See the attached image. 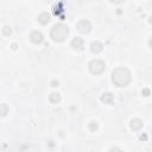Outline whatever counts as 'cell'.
I'll return each instance as SVG.
<instances>
[{"label": "cell", "mask_w": 152, "mask_h": 152, "mask_svg": "<svg viewBox=\"0 0 152 152\" xmlns=\"http://www.w3.org/2000/svg\"><path fill=\"white\" fill-rule=\"evenodd\" d=\"M112 81L116 87H126L131 82V71L124 66L115 68L112 71Z\"/></svg>", "instance_id": "6da1fadb"}, {"label": "cell", "mask_w": 152, "mask_h": 152, "mask_svg": "<svg viewBox=\"0 0 152 152\" xmlns=\"http://www.w3.org/2000/svg\"><path fill=\"white\" fill-rule=\"evenodd\" d=\"M69 34V27L64 24H56L52 26L51 31H50V36L52 38V40L57 42V43H62L65 40V38Z\"/></svg>", "instance_id": "7a4b0ae2"}, {"label": "cell", "mask_w": 152, "mask_h": 152, "mask_svg": "<svg viewBox=\"0 0 152 152\" xmlns=\"http://www.w3.org/2000/svg\"><path fill=\"white\" fill-rule=\"evenodd\" d=\"M88 68H89V71H90L93 75H100V74H102V72L104 71L106 64H104V62L101 61V59H93V61L89 63Z\"/></svg>", "instance_id": "3957f363"}, {"label": "cell", "mask_w": 152, "mask_h": 152, "mask_svg": "<svg viewBox=\"0 0 152 152\" xmlns=\"http://www.w3.org/2000/svg\"><path fill=\"white\" fill-rule=\"evenodd\" d=\"M76 30H77L80 33H82V34H87V33H89L90 30H91V24H90V21H88V20H86V19L80 20V21L76 24Z\"/></svg>", "instance_id": "277c9868"}, {"label": "cell", "mask_w": 152, "mask_h": 152, "mask_svg": "<svg viewBox=\"0 0 152 152\" xmlns=\"http://www.w3.org/2000/svg\"><path fill=\"white\" fill-rule=\"evenodd\" d=\"M30 40L33 43V44H40L43 40H44V36L42 32L39 31H32L31 34H30Z\"/></svg>", "instance_id": "5b68a950"}, {"label": "cell", "mask_w": 152, "mask_h": 152, "mask_svg": "<svg viewBox=\"0 0 152 152\" xmlns=\"http://www.w3.org/2000/svg\"><path fill=\"white\" fill-rule=\"evenodd\" d=\"M71 48H72L74 50H76V51L83 50V48H84V42H83V39L80 38V37H75V38L71 40Z\"/></svg>", "instance_id": "8992f818"}, {"label": "cell", "mask_w": 152, "mask_h": 152, "mask_svg": "<svg viewBox=\"0 0 152 152\" xmlns=\"http://www.w3.org/2000/svg\"><path fill=\"white\" fill-rule=\"evenodd\" d=\"M142 121L140 120V119H133V120H131V122H129V127H131V129H133V131H140L141 128H142Z\"/></svg>", "instance_id": "52a82bcc"}, {"label": "cell", "mask_w": 152, "mask_h": 152, "mask_svg": "<svg viewBox=\"0 0 152 152\" xmlns=\"http://www.w3.org/2000/svg\"><path fill=\"white\" fill-rule=\"evenodd\" d=\"M101 101L104 103V104H112L113 101H114V96L112 93H103L101 95Z\"/></svg>", "instance_id": "ba28073f"}, {"label": "cell", "mask_w": 152, "mask_h": 152, "mask_svg": "<svg viewBox=\"0 0 152 152\" xmlns=\"http://www.w3.org/2000/svg\"><path fill=\"white\" fill-rule=\"evenodd\" d=\"M102 49H103V45H102V43H100V42H93L91 43V45H90V51L93 52V53H100L101 51H102Z\"/></svg>", "instance_id": "9c48e42d"}, {"label": "cell", "mask_w": 152, "mask_h": 152, "mask_svg": "<svg viewBox=\"0 0 152 152\" xmlns=\"http://www.w3.org/2000/svg\"><path fill=\"white\" fill-rule=\"evenodd\" d=\"M37 20H38L42 25H46V24L50 21V14H49L48 12H43V13H40V14L38 15Z\"/></svg>", "instance_id": "30bf717a"}, {"label": "cell", "mask_w": 152, "mask_h": 152, "mask_svg": "<svg viewBox=\"0 0 152 152\" xmlns=\"http://www.w3.org/2000/svg\"><path fill=\"white\" fill-rule=\"evenodd\" d=\"M49 100H50V102H52V103H58V102L61 101V95H59L58 93H52V94H50Z\"/></svg>", "instance_id": "8fae6325"}, {"label": "cell", "mask_w": 152, "mask_h": 152, "mask_svg": "<svg viewBox=\"0 0 152 152\" xmlns=\"http://www.w3.org/2000/svg\"><path fill=\"white\" fill-rule=\"evenodd\" d=\"M8 113V107L5 103H0V116H5Z\"/></svg>", "instance_id": "7c38bea8"}, {"label": "cell", "mask_w": 152, "mask_h": 152, "mask_svg": "<svg viewBox=\"0 0 152 152\" xmlns=\"http://www.w3.org/2000/svg\"><path fill=\"white\" fill-rule=\"evenodd\" d=\"M2 33H4V36H11V33H12L11 27H10V26H4V28H2Z\"/></svg>", "instance_id": "4fadbf2b"}, {"label": "cell", "mask_w": 152, "mask_h": 152, "mask_svg": "<svg viewBox=\"0 0 152 152\" xmlns=\"http://www.w3.org/2000/svg\"><path fill=\"white\" fill-rule=\"evenodd\" d=\"M88 127H89V129H90L91 132H94V131L97 129V122H96V121H91V122L88 125Z\"/></svg>", "instance_id": "5bb4252c"}, {"label": "cell", "mask_w": 152, "mask_h": 152, "mask_svg": "<svg viewBox=\"0 0 152 152\" xmlns=\"http://www.w3.org/2000/svg\"><path fill=\"white\" fill-rule=\"evenodd\" d=\"M141 94H142L144 96H148V95H150V89H147V88H146V89H144V90L141 91Z\"/></svg>", "instance_id": "9a60e30c"}, {"label": "cell", "mask_w": 152, "mask_h": 152, "mask_svg": "<svg viewBox=\"0 0 152 152\" xmlns=\"http://www.w3.org/2000/svg\"><path fill=\"white\" fill-rule=\"evenodd\" d=\"M112 4H121V2H124L125 0H109Z\"/></svg>", "instance_id": "2e32d148"}, {"label": "cell", "mask_w": 152, "mask_h": 152, "mask_svg": "<svg viewBox=\"0 0 152 152\" xmlns=\"http://www.w3.org/2000/svg\"><path fill=\"white\" fill-rule=\"evenodd\" d=\"M51 84H52V87H57V86H58V82H56V81H53V82H52Z\"/></svg>", "instance_id": "e0dca14e"}, {"label": "cell", "mask_w": 152, "mask_h": 152, "mask_svg": "<svg viewBox=\"0 0 152 152\" xmlns=\"http://www.w3.org/2000/svg\"><path fill=\"white\" fill-rule=\"evenodd\" d=\"M12 49H13V50H15V49H17V45H15V44H13V45H12Z\"/></svg>", "instance_id": "ac0fdd59"}]
</instances>
